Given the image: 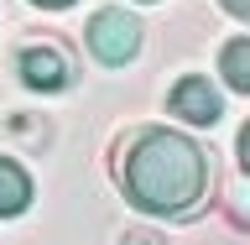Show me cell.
<instances>
[{"label": "cell", "mask_w": 250, "mask_h": 245, "mask_svg": "<svg viewBox=\"0 0 250 245\" xmlns=\"http://www.w3.org/2000/svg\"><path fill=\"white\" fill-rule=\"evenodd\" d=\"M115 188L130 209L183 224V219H198V209L208 203L214 167L188 131L136 125L115 141Z\"/></svg>", "instance_id": "1"}, {"label": "cell", "mask_w": 250, "mask_h": 245, "mask_svg": "<svg viewBox=\"0 0 250 245\" xmlns=\"http://www.w3.org/2000/svg\"><path fill=\"white\" fill-rule=\"evenodd\" d=\"M219 5H224L234 21H250V0H219Z\"/></svg>", "instance_id": "9"}, {"label": "cell", "mask_w": 250, "mask_h": 245, "mask_svg": "<svg viewBox=\"0 0 250 245\" xmlns=\"http://www.w3.org/2000/svg\"><path fill=\"white\" fill-rule=\"evenodd\" d=\"M219 78L234 94H250V37H229L219 52Z\"/></svg>", "instance_id": "6"}, {"label": "cell", "mask_w": 250, "mask_h": 245, "mask_svg": "<svg viewBox=\"0 0 250 245\" xmlns=\"http://www.w3.org/2000/svg\"><path fill=\"white\" fill-rule=\"evenodd\" d=\"M16 73L37 94H62L73 84V63H68V52H62L58 42H31V47L16 52Z\"/></svg>", "instance_id": "3"}, {"label": "cell", "mask_w": 250, "mask_h": 245, "mask_svg": "<svg viewBox=\"0 0 250 245\" xmlns=\"http://www.w3.org/2000/svg\"><path fill=\"white\" fill-rule=\"evenodd\" d=\"M26 203H31V172L11 156H0V219L26 214Z\"/></svg>", "instance_id": "5"}, {"label": "cell", "mask_w": 250, "mask_h": 245, "mask_svg": "<svg viewBox=\"0 0 250 245\" xmlns=\"http://www.w3.org/2000/svg\"><path fill=\"white\" fill-rule=\"evenodd\" d=\"M141 21L125 5H104V11H94L89 16V26H83V42H89V52L104 68H125V63H136L141 52Z\"/></svg>", "instance_id": "2"}, {"label": "cell", "mask_w": 250, "mask_h": 245, "mask_svg": "<svg viewBox=\"0 0 250 245\" xmlns=\"http://www.w3.org/2000/svg\"><path fill=\"white\" fill-rule=\"evenodd\" d=\"M167 110H172L183 125H198V131H208V125H219V115H224V94L214 89V78L183 73L177 84H172V94H167Z\"/></svg>", "instance_id": "4"}, {"label": "cell", "mask_w": 250, "mask_h": 245, "mask_svg": "<svg viewBox=\"0 0 250 245\" xmlns=\"http://www.w3.org/2000/svg\"><path fill=\"white\" fill-rule=\"evenodd\" d=\"M31 5H42V11H68L73 0H31Z\"/></svg>", "instance_id": "10"}, {"label": "cell", "mask_w": 250, "mask_h": 245, "mask_svg": "<svg viewBox=\"0 0 250 245\" xmlns=\"http://www.w3.org/2000/svg\"><path fill=\"white\" fill-rule=\"evenodd\" d=\"M229 219L240 230H250V188H245V172H240V183L229 188Z\"/></svg>", "instance_id": "7"}, {"label": "cell", "mask_w": 250, "mask_h": 245, "mask_svg": "<svg viewBox=\"0 0 250 245\" xmlns=\"http://www.w3.org/2000/svg\"><path fill=\"white\" fill-rule=\"evenodd\" d=\"M234 152H240V172L250 178V120H245V131H240V141H234Z\"/></svg>", "instance_id": "8"}, {"label": "cell", "mask_w": 250, "mask_h": 245, "mask_svg": "<svg viewBox=\"0 0 250 245\" xmlns=\"http://www.w3.org/2000/svg\"><path fill=\"white\" fill-rule=\"evenodd\" d=\"M141 5H156V0H141Z\"/></svg>", "instance_id": "11"}]
</instances>
